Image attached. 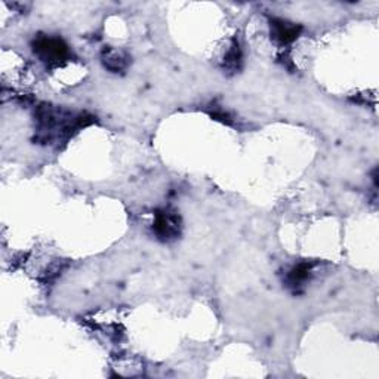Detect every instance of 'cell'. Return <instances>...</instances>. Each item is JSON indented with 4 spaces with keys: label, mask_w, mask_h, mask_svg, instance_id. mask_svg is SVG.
<instances>
[{
    "label": "cell",
    "mask_w": 379,
    "mask_h": 379,
    "mask_svg": "<svg viewBox=\"0 0 379 379\" xmlns=\"http://www.w3.org/2000/svg\"><path fill=\"white\" fill-rule=\"evenodd\" d=\"M153 230L161 240H174L181 233V219L172 211H158L156 214Z\"/></svg>",
    "instance_id": "cell-2"
},
{
    "label": "cell",
    "mask_w": 379,
    "mask_h": 379,
    "mask_svg": "<svg viewBox=\"0 0 379 379\" xmlns=\"http://www.w3.org/2000/svg\"><path fill=\"white\" fill-rule=\"evenodd\" d=\"M270 30L273 41L277 45L285 46L296 41L298 36L303 32V27L296 25L295 23H289L286 19L273 18L270 21Z\"/></svg>",
    "instance_id": "cell-3"
},
{
    "label": "cell",
    "mask_w": 379,
    "mask_h": 379,
    "mask_svg": "<svg viewBox=\"0 0 379 379\" xmlns=\"http://www.w3.org/2000/svg\"><path fill=\"white\" fill-rule=\"evenodd\" d=\"M242 64V51L240 46L236 41H233L232 48L228 49V52L224 57V70H228V72H237L240 68Z\"/></svg>",
    "instance_id": "cell-6"
},
{
    "label": "cell",
    "mask_w": 379,
    "mask_h": 379,
    "mask_svg": "<svg viewBox=\"0 0 379 379\" xmlns=\"http://www.w3.org/2000/svg\"><path fill=\"white\" fill-rule=\"evenodd\" d=\"M33 51L43 63L49 65L61 64L70 58V49L64 43V41H61L59 37H51V36L36 37L33 42Z\"/></svg>",
    "instance_id": "cell-1"
},
{
    "label": "cell",
    "mask_w": 379,
    "mask_h": 379,
    "mask_svg": "<svg viewBox=\"0 0 379 379\" xmlns=\"http://www.w3.org/2000/svg\"><path fill=\"white\" fill-rule=\"evenodd\" d=\"M103 64L112 73H122L129 65V57L119 49L105 48L101 54Z\"/></svg>",
    "instance_id": "cell-4"
},
{
    "label": "cell",
    "mask_w": 379,
    "mask_h": 379,
    "mask_svg": "<svg viewBox=\"0 0 379 379\" xmlns=\"http://www.w3.org/2000/svg\"><path fill=\"white\" fill-rule=\"evenodd\" d=\"M311 272H313V264L311 263L298 264L292 268L291 272L287 273L286 282H287L289 286H292V287L303 286L308 280V278H310Z\"/></svg>",
    "instance_id": "cell-5"
}]
</instances>
